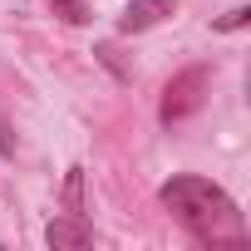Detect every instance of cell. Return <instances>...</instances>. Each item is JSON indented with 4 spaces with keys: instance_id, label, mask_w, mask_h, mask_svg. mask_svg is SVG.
I'll list each match as a JSON object with an SVG mask.
<instances>
[{
    "instance_id": "5b68a950",
    "label": "cell",
    "mask_w": 251,
    "mask_h": 251,
    "mask_svg": "<svg viewBox=\"0 0 251 251\" xmlns=\"http://www.w3.org/2000/svg\"><path fill=\"white\" fill-rule=\"evenodd\" d=\"M64 212H84V168H69L64 177Z\"/></svg>"
},
{
    "instance_id": "8992f818",
    "label": "cell",
    "mask_w": 251,
    "mask_h": 251,
    "mask_svg": "<svg viewBox=\"0 0 251 251\" xmlns=\"http://www.w3.org/2000/svg\"><path fill=\"white\" fill-rule=\"evenodd\" d=\"M50 5H54V15H59V20H69V25H84V20H89L84 0H50Z\"/></svg>"
},
{
    "instance_id": "7a4b0ae2",
    "label": "cell",
    "mask_w": 251,
    "mask_h": 251,
    "mask_svg": "<svg viewBox=\"0 0 251 251\" xmlns=\"http://www.w3.org/2000/svg\"><path fill=\"white\" fill-rule=\"evenodd\" d=\"M202 89H207V64L182 69V74L163 89V123H177V118L197 113V108H202Z\"/></svg>"
},
{
    "instance_id": "9c48e42d",
    "label": "cell",
    "mask_w": 251,
    "mask_h": 251,
    "mask_svg": "<svg viewBox=\"0 0 251 251\" xmlns=\"http://www.w3.org/2000/svg\"><path fill=\"white\" fill-rule=\"evenodd\" d=\"M0 153H15V133H10V123H5V108H0Z\"/></svg>"
},
{
    "instance_id": "52a82bcc",
    "label": "cell",
    "mask_w": 251,
    "mask_h": 251,
    "mask_svg": "<svg viewBox=\"0 0 251 251\" xmlns=\"http://www.w3.org/2000/svg\"><path fill=\"white\" fill-rule=\"evenodd\" d=\"M94 54H99V59H103V64H108V69H113L118 79H128V69H123V59H118V50H113V45H99Z\"/></svg>"
},
{
    "instance_id": "3957f363",
    "label": "cell",
    "mask_w": 251,
    "mask_h": 251,
    "mask_svg": "<svg viewBox=\"0 0 251 251\" xmlns=\"http://www.w3.org/2000/svg\"><path fill=\"white\" fill-rule=\"evenodd\" d=\"M45 241L54 251H84V246H94V226H89L84 212H64V217H54L45 226Z\"/></svg>"
},
{
    "instance_id": "277c9868",
    "label": "cell",
    "mask_w": 251,
    "mask_h": 251,
    "mask_svg": "<svg viewBox=\"0 0 251 251\" xmlns=\"http://www.w3.org/2000/svg\"><path fill=\"white\" fill-rule=\"evenodd\" d=\"M173 5H177V0H128V5H123V15H118V35L153 30L158 20H168V15H173Z\"/></svg>"
},
{
    "instance_id": "6da1fadb",
    "label": "cell",
    "mask_w": 251,
    "mask_h": 251,
    "mask_svg": "<svg viewBox=\"0 0 251 251\" xmlns=\"http://www.w3.org/2000/svg\"><path fill=\"white\" fill-rule=\"evenodd\" d=\"M163 207H168L202 246H241V241H246V222H241L236 202H231L217 182H207V177H192V173L173 177V182L163 187Z\"/></svg>"
},
{
    "instance_id": "ba28073f",
    "label": "cell",
    "mask_w": 251,
    "mask_h": 251,
    "mask_svg": "<svg viewBox=\"0 0 251 251\" xmlns=\"http://www.w3.org/2000/svg\"><path fill=\"white\" fill-rule=\"evenodd\" d=\"M246 20H251V10H246V5H236L231 15H222V20H217V30H241Z\"/></svg>"
}]
</instances>
